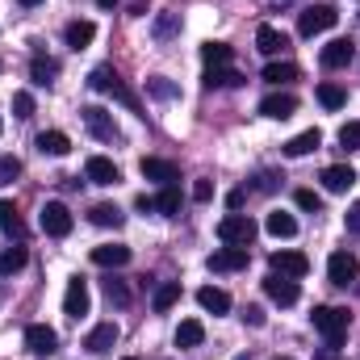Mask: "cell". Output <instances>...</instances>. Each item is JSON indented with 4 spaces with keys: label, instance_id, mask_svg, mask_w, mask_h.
<instances>
[{
    "label": "cell",
    "instance_id": "cell-1",
    "mask_svg": "<svg viewBox=\"0 0 360 360\" xmlns=\"http://www.w3.org/2000/svg\"><path fill=\"white\" fill-rule=\"evenodd\" d=\"M348 310L344 306H314V314H310V323H314V331L327 340V348H340L344 344V335H348Z\"/></svg>",
    "mask_w": 360,
    "mask_h": 360
},
{
    "label": "cell",
    "instance_id": "cell-2",
    "mask_svg": "<svg viewBox=\"0 0 360 360\" xmlns=\"http://www.w3.org/2000/svg\"><path fill=\"white\" fill-rule=\"evenodd\" d=\"M89 89H96V92H113L122 105H130L139 117H147V109H143V101H139V92L134 89H126V80L113 72V68H92V76H89Z\"/></svg>",
    "mask_w": 360,
    "mask_h": 360
},
{
    "label": "cell",
    "instance_id": "cell-3",
    "mask_svg": "<svg viewBox=\"0 0 360 360\" xmlns=\"http://www.w3.org/2000/svg\"><path fill=\"white\" fill-rule=\"evenodd\" d=\"M38 226H42L51 239H68L72 226H76V218H72V210H68L63 201H46L42 214H38Z\"/></svg>",
    "mask_w": 360,
    "mask_h": 360
},
{
    "label": "cell",
    "instance_id": "cell-4",
    "mask_svg": "<svg viewBox=\"0 0 360 360\" xmlns=\"http://www.w3.org/2000/svg\"><path fill=\"white\" fill-rule=\"evenodd\" d=\"M335 21H340V13H335L331 4H310V8H302V17H297V34H302V38H314V34H327Z\"/></svg>",
    "mask_w": 360,
    "mask_h": 360
},
{
    "label": "cell",
    "instance_id": "cell-5",
    "mask_svg": "<svg viewBox=\"0 0 360 360\" xmlns=\"http://www.w3.org/2000/svg\"><path fill=\"white\" fill-rule=\"evenodd\" d=\"M218 239L231 243V248H248V243L256 239V222H252L248 214H226V218L218 222Z\"/></svg>",
    "mask_w": 360,
    "mask_h": 360
},
{
    "label": "cell",
    "instance_id": "cell-6",
    "mask_svg": "<svg viewBox=\"0 0 360 360\" xmlns=\"http://www.w3.org/2000/svg\"><path fill=\"white\" fill-rule=\"evenodd\" d=\"M327 276H331V285H340V289L356 285L360 281L356 256H352V252H331V260H327Z\"/></svg>",
    "mask_w": 360,
    "mask_h": 360
},
{
    "label": "cell",
    "instance_id": "cell-7",
    "mask_svg": "<svg viewBox=\"0 0 360 360\" xmlns=\"http://www.w3.org/2000/svg\"><path fill=\"white\" fill-rule=\"evenodd\" d=\"M80 117H84V126L92 130V139H101V143H113V139H117V122H113L109 109L89 105V109H80Z\"/></svg>",
    "mask_w": 360,
    "mask_h": 360
},
{
    "label": "cell",
    "instance_id": "cell-8",
    "mask_svg": "<svg viewBox=\"0 0 360 360\" xmlns=\"http://www.w3.org/2000/svg\"><path fill=\"white\" fill-rule=\"evenodd\" d=\"M89 306H92L89 281H84V276H72V281H68V293H63V314H68V319H84Z\"/></svg>",
    "mask_w": 360,
    "mask_h": 360
},
{
    "label": "cell",
    "instance_id": "cell-9",
    "mask_svg": "<svg viewBox=\"0 0 360 360\" xmlns=\"http://www.w3.org/2000/svg\"><path fill=\"white\" fill-rule=\"evenodd\" d=\"M25 348H30L34 356H51V352L59 348L55 327H46V323H30V327H25Z\"/></svg>",
    "mask_w": 360,
    "mask_h": 360
},
{
    "label": "cell",
    "instance_id": "cell-10",
    "mask_svg": "<svg viewBox=\"0 0 360 360\" xmlns=\"http://www.w3.org/2000/svg\"><path fill=\"white\" fill-rule=\"evenodd\" d=\"M264 293H269L276 306H293V302L302 297L297 281H289V276H281V272H269V276H264Z\"/></svg>",
    "mask_w": 360,
    "mask_h": 360
},
{
    "label": "cell",
    "instance_id": "cell-11",
    "mask_svg": "<svg viewBox=\"0 0 360 360\" xmlns=\"http://www.w3.org/2000/svg\"><path fill=\"white\" fill-rule=\"evenodd\" d=\"M269 264H272V272H281V276H289V281H297V276L310 272V260H306L302 252H272Z\"/></svg>",
    "mask_w": 360,
    "mask_h": 360
},
{
    "label": "cell",
    "instance_id": "cell-12",
    "mask_svg": "<svg viewBox=\"0 0 360 360\" xmlns=\"http://www.w3.org/2000/svg\"><path fill=\"white\" fill-rule=\"evenodd\" d=\"M319 59H323V68H331V72H335V68H348V63L356 59V42H352V38H335V42L323 46Z\"/></svg>",
    "mask_w": 360,
    "mask_h": 360
},
{
    "label": "cell",
    "instance_id": "cell-13",
    "mask_svg": "<svg viewBox=\"0 0 360 360\" xmlns=\"http://www.w3.org/2000/svg\"><path fill=\"white\" fill-rule=\"evenodd\" d=\"M205 264H210V272H239V269H248V248H231V243H226V248H218Z\"/></svg>",
    "mask_w": 360,
    "mask_h": 360
},
{
    "label": "cell",
    "instance_id": "cell-14",
    "mask_svg": "<svg viewBox=\"0 0 360 360\" xmlns=\"http://www.w3.org/2000/svg\"><path fill=\"white\" fill-rule=\"evenodd\" d=\"M139 172L147 180H155V184H176L180 180V168L172 164V160H155V155H147L143 164H139Z\"/></svg>",
    "mask_w": 360,
    "mask_h": 360
},
{
    "label": "cell",
    "instance_id": "cell-15",
    "mask_svg": "<svg viewBox=\"0 0 360 360\" xmlns=\"http://www.w3.org/2000/svg\"><path fill=\"white\" fill-rule=\"evenodd\" d=\"M260 113L272 117V122H285V117H293L297 113V96H289V92H272L260 101Z\"/></svg>",
    "mask_w": 360,
    "mask_h": 360
},
{
    "label": "cell",
    "instance_id": "cell-16",
    "mask_svg": "<svg viewBox=\"0 0 360 360\" xmlns=\"http://www.w3.org/2000/svg\"><path fill=\"white\" fill-rule=\"evenodd\" d=\"M92 264H101V269H126L130 264V248L126 243H101V248H92Z\"/></svg>",
    "mask_w": 360,
    "mask_h": 360
},
{
    "label": "cell",
    "instance_id": "cell-17",
    "mask_svg": "<svg viewBox=\"0 0 360 360\" xmlns=\"http://www.w3.org/2000/svg\"><path fill=\"white\" fill-rule=\"evenodd\" d=\"M356 184V168L352 164H331V168H323V188L327 193H348Z\"/></svg>",
    "mask_w": 360,
    "mask_h": 360
},
{
    "label": "cell",
    "instance_id": "cell-18",
    "mask_svg": "<svg viewBox=\"0 0 360 360\" xmlns=\"http://www.w3.org/2000/svg\"><path fill=\"white\" fill-rule=\"evenodd\" d=\"M84 176H89L92 184H105V188H109V184H117V180H122V172H117V164H113V160L92 155L89 164H84Z\"/></svg>",
    "mask_w": 360,
    "mask_h": 360
},
{
    "label": "cell",
    "instance_id": "cell-19",
    "mask_svg": "<svg viewBox=\"0 0 360 360\" xmlns=\"http://www.w3.org/2000/svg\"><path fill=\"white\" fill-rule=\"evenodd\" d=\"M323 147V130H302L297 139H289L281 151L289 155V160H302V155H310V151H319Z\"/></svg>",
    "mask_w": 360,
    "mask_h": 360
},
{
    "label": "cell",
    "instance_id": "cell-20",
    "mask_svg": "<svg viewBox=\"0 0 360 360\" xmlns=\"http://www.w3.org/2000/svg\"><path fill=\"white\" fill-rule=\"evenodd\" d=\"M117 344V323H101V327H92L89 340H84V348H89L92 356H101V352H109Z\"/></svg>",
    "mask_w": 360,
    "mask_h": 360
},
{
    "label": "cell",
    "instance_id": "cell-21",
    "mask_svg": "<svg viewBox=\"0 0 360 360\" xmlns=\"http://www.w3.org/2000/svg\"><path fill=\"white\" fill-rule=\"evenodd\" d=\"M239 84H248L243 72H235V68H205V89H239Z\"/></svg>",
    "mask_w": 360,
    "mask_h": 360
},
{
    "label": "cell",
    "instance_id": "cell-22",
    "mask_svg": "<svg viewBox=\"0 0 360 360\" xmlns=\"http://www.w3.org/2000/svg\"><path fill=\"white\" fill-rule=\"evenodd\" d=\"M38 151H42V155H55V160H63V155L72 151V139H68L63 130H42V134H38Z\"/></svg>",
    "mask_w": 360,
    "mask_h": 360
},
{
    "label": "cell",
    "instance_id": "cell-23",
    "mask_svg": "<svg viewBox=\"0 0 360 360\" xmlns=\"http://www.w3.org/2000/svg\"><path fill=\"white\" fill-rule=\"evenodd\" d=\"M197 302H201V310H210V314H226V310H231V293L218 289V285L197 289Z\"/></svg>",
    "mask_w": 360,
    "mask_h": 360
},
{
    "label": "cell",
    "instance_id": "cell-24",
    "mask_svg": "<svg viewBox=\"0 0 360 360\" xmlns=\"http://www.w3.org/2000/svg\"><path fill=\"white\" fill-rule=\"evenodd\" d=\"M285 46H289V38H285L276 25H260V30H256V51H260V55H281Z\"/></svg>",
    "mask_w": 360,
    "mask_h": 360
},
{
    "label": "cell",
    "instance_id": "cell-25",
    "mask_svg": "<svg viewBox=\"0 0 360 360\" xmlns=\"http://www.w3.org/2000/svg\"><path fill=\"white\" fill-rule=\"evenodd\" d=\"M264 231H269L272 239H293V235H297V218L285 214V210H272L269 222H264Z\"/></svg>",
    "mask_w": 360,
    "mask_h": 360
},
{
    "label": "cell",
    "instance_id": "cell-26",
    "mask_svg": "<svg viewBox=\"0 0 360 360\" xmlns=\"http://www.w3.org/2000/svg\"><path fill=\"white\" fill-rule=\"evenodd\" d=\"M0 231L8 235V239H25V222H21V214H17V205L13 201H0Z\"/></svg>",
    "mask_w": 360,
    "mask_h": 360
},
{
    "label": "cell",
    "instance_id": "cell-27",
    "mask_svg": "<svg viewBox=\"0 0 360 360\" xmlns=\"http://www.w3.org/2000/svg\"><path fill=\"white\" fill-rule=\"evenodd\" d=\"M63 38H68L72 51H84V46H92V38H96V25H92V21H72V25L63 30Z\"/></svg>",
    "mask_w": 360,
    "mask_h": 360
},
{
    "label": "cell",
    "instance_id": "cell-28",
    "mask_svg": "<svg viewBox=\"0 0 360 360\" xmlns=\"http://www.w3.org/2000/svg\"><path fill=\"white\" fill-rule=\"evenodd\" d=\"M176 302H180V281H164V285L155 289V297H151V310H155V314H168Z\"/></svg>",
    "mask_w": 360,
    "mask_h": 360
},
{
    "label": "cell",
    "instance_id": "cell-29",
    "mask_svg": "<svg viewBox=\"0 0 360 360\" xmlns=\"http://www.w3.org/2000/svg\"><path fill=\"white\" fill-rule=\"evenodd\" d=\"M231 59H235V51L226 42H205L201 46V63L205 68H231Z\"/></svg>",
    "mask_w": 360,
    "mask_h": 360
},
{
    "label": "cell",
    "instance_id": "cell-30",
    "mask_svg": "<svg viewBox=\"0 0 360 360\" xmlns=\"http://www.w3.org/2000/svg\"><path fill=\"white\" fill-rule=\"evenodd\" d=\"M89 218H92V226H113V231H117V226L126 222V214H122L117 205H109V201L92 205V210H89Z\"/></svg>",
    "mask_w": 360,
    "mask_h": 360
},
{
    "label": "cell",
    "instance_id": "cell-31",
    "mask_svg": "<svg viewBox=\"0 0 360 360\" xmlns=\"http://www.w3.org/2000/svg\"><path fill=\"white\" fill-rule=\"evenodd\" d=\"M30 76H34V84H55V76H59V63L55 59H46V55H34V63H30Z\"/></svg>",
    "mask_w": 360,
    "mask_h": 360
},
{
    "label": "cell",
    "instance_id": "cell-32",
    "mask_svg": "<svg viewBox=\"0 0 360 360\" xmlns=\"http://www.w3.org/2000/svg\"><path fill=\"white\" fill-rule=\"evenodd\" d=\"M314 96H319L323 109H344V105H348V92L340 89V84H331V80H323V84L314 89Z\"/></svg>",
    "mask_w": 360,
    "mask_h": 360
},
{
    "label": "cell",
    "instance_id": "cell-33",
    "mask_svg": "<svg viewBox=\"0 0 360 360\" xmlns=\"http://www.w3.org/2000/svg\"><path fill=\"white\" fill-rule=\"evenodd\" d=\"M201 340H205V327H201L197 319H184L176 327V348H197Z\"/></svg>",
    "mask_w": 360,
    "mask_h": 360
},
{
    "label": "cell",
    "instance_id": "cell-34",
    "mask_svg": "<svg viewBox=\"0 0 360 360\" xmlns=\"http://www.w3.org/2000/svg\"><path fill=\"white\" fill-rule=\"evenodd\" d=\"M25 260H30V252L17 243V248H4L0 252V276H13V272H21L25 269Z\"/></svg>",
    "mask_w": 360,
    "mask_h": 360
},
{
    "label": "cell",
    "instance_id": "cell-35",
    "mask_svg": "<svg viewBox=\"0 0 360 360\" xmlns=\"http://www.w3.org/2000/svg\"><path fill=\"white\" fill-rule=\"evenodd\" d=\"M155 210H160L164 218L180 214V188H176V184H164V188H160V197H155Z\"/></svg>",
    "mask_w": 360,
    "mask_h": 360
},
{
    "label": "cell",
    "instance_id": "cell-36",
    "mask_svg": "<svg viewBox=\"0 0 360 360\" xmlns=\"http://www.w3.org/2000/svg\"><path fill=\"white\" fill-rule=\"evenodd\" d=\"M264 80L269 84H289V80H297V68L293 63H269L264 68Z\"/></svg>",
    "mask_w": 360,
    "mask_h": 360
},
{
    "label": "cell",
    "instance_id": "cell-37",
    "mask_svg": "<svg viewBox=\"0 0 360 360\" xmlns=\"http://www.w3.org/2000/svg\"><path fill=\"white\" fill-rule=\"evenodd\" d=\"M147 92L160 96V101H176L180 96V89L172 84V80H164V76H151V80H147Z\"/></svg>",
    "mask_w": 360,
    "mask_h": 360
},
{
    "label": "cell",
    "instance_id": "cell-38",
    "mask_svg": "<svg viewBox=\"0 0 360 360\" xmlns=\"http://www.w3.org/2000/svg\"><path fill=\"white\" fill-rule=\"evenodd\" d=\"M105 297H109L113 306H130V289H126L122 281H113V276L105 281Z\"/></svg>",
    "mask_w": 360,
    "mask_h": 360
},
{
    "label": "cell",
    "instance_id": "cell-39",
    "mask_svg": "<svg viewBox=\"0 0 360 360\" xmlns=\"http://www.w3.org/2000/svg\"><path fill=\"white\" fill-rule=\"evenodd\" d=\"M176 25H180L176 13H160V21H155V38H160V42H168V38L176 34Z\"/></svg>",
    "mask_w": 360,
    "mask_h": 360
},
{
    "label": "cell",
    "instance_id": "cell-40",
    "mask_svg": "<svg viewBox=\"0 0 360 360\" xmlns=\"http://www.w3.org/2000/svg\"><path fill=\"white\" fill-rule=\"evenodd\" d=\"M21 176V160L17 155H0V184H13Z\"/></svg>",
    "mask_w": 360,
    "mask_h": 360
},
{
    "label": "cell",
    "instance_id": "cell-41",
    "mask_svg": "<svg viewBox=\"0 0 360 360\" xmlns=\"http://www.w3.org/2000/svg\"><path fill=\"white\" fill-rule=\"evenodd\" d=\"M293 201H297L302 210H310V214H319V210H323V197H319L314 188H297V197H293Z\"/></svg>",
    "mask_w": 360,
    "mask_h": 360
},
{
    "label": "cell",
    "instance_id": "cell-42",
    "mask_svg": "<svg viewBox=\"0 0 360 360\" xmlns=\"http://www.w3.org/2000/svg\"><path fill=\"white\" fill-rule=\"evenodd\" d=\"M30 113H34V96H30V92H17V96H13V117L25 122Z\"/></svg>",
    "mask_w": 360,
    "mask_h": 360
},
{
    "label": "cell",
    "instance_id": "cell-43",
    "mask_svg": "<svg viewBox=\"0 0 360 360\" xmlns=\"http://www.w3.org/2000/svg\"><path fill=\"white\" fill-rule=\"evenodd\" d=\"M340 143H344L348 151H356V147H360V122H348V126L340 130Z\"/></svg>",
    "mask_w": 360,
    "mask_h": 360
},
{
    "label": "cell",
    "instance_id": "cell-44",
    "mask_svg": "<svg viewBox=\"0 0 360 360\" xmlns=\"http://www.w3.org/2000/svg\"><path fill=\"white\" fill-rule=\"evenodd\" d=\"M214 197V180H197L193 184V201H210Z\"/></svg>",
    "mask_w": 360,
    "mask_h": 360
},
{
    "label": "cell",
    "instance_id": "cell-45",
    "mask_svg": "<svg viewBox=\"0 0 360 360\" xmlns=\"http://www.w3.org/2000/svg\"><path fill=\"white\" fill-rule=\"evenodd\" d=\"M134 210H139V214H155V197H147V193L134 197Z\"/></svg>",
    "mask_w": 360,
    "mask_h": 360
},
{
    "label": "cell",
    "instance_id": "cell-46",
    "mask_svg": "<svg viewBox=\"0 0 360 360\" xmlns=\"http://www.w3.org/2000/svg\"><path fill=\"white\" fill-rule=\"evenodd\" d=\"M243 319H248L252 327H264V310H260V306H248V310H243Z\"/></svg>",
    "mask_w": 360,
    "mask_h": 360
},
{
    "label": "cell",
    "instance_id": "cell-47",
    "mask_svg": "<svg viewBox=\"0 0 360 360\" xmlns=\"http://www.w3.org/2000/svg\"><path fill=\"white\" fill-rule=\"evenodd\" d=\"M348 231H352V235H360V201L348 210Z\"/></svg>",
    "mask_w": 360,
    "mask_h": 360
},
{
    "label": "cell",
    "instance_id": "cell-48",
    "mask_svg": "<svg viewBox=\"0 0 360 360\" xmlns=\"http://www.w3.org/2000/svg\"><path fill=\"white\" fill-rule=\"evenodd\" d=\"M256 188H260V193H272V188H276V180H272L269 172H260V180H256Z\"/></svg>",
    "mask_w": 360,
    "mask_h": 360
},
{
    "label": "cell",
    "instance_id": "cell-49",
    "mask_svg": "<svg viewBox=\"0 0 360 360\" xmlns=\"http://www.w3.org/2000/svg\"><path fill=\"white\" fill-rule=\"evenodd\" d=\"M226 205H231V210H239V205H243V188H235V193L226 197Z\"/></svg>",
    "mask_w": 360,
    "mask_h": 360
},
{
    "label": "cell",
    "instance_id": "cell-50",
    "mask_svg": "<svg viewBox=\"0 0 360 360\" xmlns=\"http://www.w3.org/2000/svg\"><path fill=\"white\" fill-rule=\"evenodd\" d=\"M314 360H340V352H335V348H327V352H319Z\"/></svg>",
    "mask_w": 360,
    "mask_h": 360
},
{
    "label": "cell",
    "instance_id": "cell-51",
    "mask_svg": "<svg viewBox=\"0 0 360 360\" xmlns=\"http://www.w3.org/2000/svg\"><path fill=\"white\" fill-rule=\"evenodd\" d=\"M17 4H21V8H34V4H42V0H17Z\"/></svg>",
    "mask_w": 360,
    "mask_h": 360
},
{
    "label": "cell",
    "instance_id": "cell-52",
    "mask_svg": "<svg viewBox=\"0 0 360 360\" xmlns=\"http://www.w3.org/2000/svg\"><path fill=\"white\" fill-rule=\"evenodd\" d=\"M96 4H101V8H113V4H117V0H96Z\"/></svg>",
    "mask_w": 360,
    "mask_h": 360
},
{
    "label": "cell",
    "instance_id": "cell-53",
    "mask_svg": "<svg viewBox=\"0 0 360 360\" xmlns=\"http://www.w3.org/2000/svg\"><path fill=\"white\" fill-rule=\"evenodd\" d=\"M122 360H139V356H122Z\"/></svg>",
    "mask_w": 360,
    "mask_h": 360
},
{
    "label": "cell",
    "instance_id": "cell-54",
    "mask_svg": "<svg viewBox=\"0 0 360 360\" xmlns=\"http://www.w3.org/2000/svg\"><path fill=\"white\" fill-rule=\"evenodd\" d=\"M276 360H289V356H276Z\"/></svg>",
    "mask_w": 360,
    "mask_h": 360
},
{
    "label": "cell",
    "instance_id": "cell-55",
    "mask_svg": "<svg viewBox=\"0 0 360 360\" xmlns=\"http://www.w3.org/2000/svg\"><path fill=\"white\" fill-rule=\"evenodd\" d=\"M0 130H4V122H0Z\"/></svg>",
    "mask_w": 360,
    "mask_h": 360
},
{
    "label": "cell",
    "instance_id": "cell-56",
    "mask_svg": "<svg viewBox=\"0 0 360 360\" xmlns=\"http://www.w3.org/2000/svg\"><path fill=\"white\" fill-rule=\"evenodd\" d=\"M0 68H4V63H0Z\"/></svg>",
    "mask_w": 360,
    "mask_h": 360
}]
</instances>
